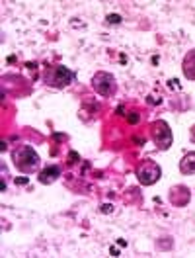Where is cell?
<instances>
[{"label": "cell", "instance_id": "obj_12", "mask_svg": "<svg viewBox=\"0 0 195 258\" xmlns=\"http://www.w3.org/2000/svg\"><path fill=\"white\" fill-rule=\"evenodd\" d=\"M78 159H80V157H78V153H74V151H70V153H68V164H76Z\"/></svg>", "mask_w": 195, "mask_h": 258}, {"label": "cell", "instance_id": "obj_5", "mask_svg": "<svg viewBox=\"0 0 195 258\" xmlns=\"http://www.w3.org/2000/svg\"><path fill=\"white\" fill-rule=\"evenodd\" d=\"M92 88L96 90V94L102 98H112L117 94V82L112 73L106 71H98L96 75L92 77Z\"/></svg>", "mask_w": 195, "mask_h": 258}, {"label": "cell", "instance_id": "obj_14", "mask_svg": "<svg viewBox=\"0 0 195 258\" xmlns=\"http://www.w3.org/2000/svg\"><path fill=\"white\" fill-rule=\"evenodd\" d=\"M16 184H18V186H22V184L26 186V184H28V178H26V176H24V178H16Z\"/></svg>", "mask_w": 195, "mask_h": 258}, {"label": "cell", "instance_id": "obj_4", "mask_svg": "<svg viewBox=\"0 0 195 258\" xmlns=\"http://www.w3.org/2000/svg\"><path fill=\"white\" fill-rule=\"evenodd\" d=\"M150 139L156 145L158 151H168L174 143V133L168 125V121L164 119H154L150 123Z\"/></svg>", "mask_w": 195, "mask_h": 258}, {"label": "cell", "instance_id": "obj_10", "mask_svg": "<svg viewBox=\"0 0 195 258\" xmlns=\"http://www.w3.org/2000/svg\"><path fill=\"white\" fill-rule=\"evenodd\" d=\"M172 246H174V239L170 235L158 237V241H156V248L158 250H172Z\"/></svg>", "mask_w": 195, "mask_h": 258}, {"label": "cell", "instance_id": "obj_16", "mask_svg": "<svg viewBox=\"0 0 195 258\" xmlns=\"http://www.w3.org/2000/svg\"><path fill=\"white\" fill-rule=\"evenodd\" d=\"M110 252H112V256H119V250H117L115 246H112V248H110Z\"/></svg>", "mask_w": 195, "mask_h": 258}, {"label": "cell", "instance_id": "obj_18", "mask_svg": "<svg viewBox=\"0 0 195 258\" xmlns=\"http://www.w3.org/2000/svg\"><path fill=\"white\" fill-rule=\"evenodd\" d=\"M189 135H191V141L195 143V125H191V131H189Z\"/></svg>", "mask_w": 195, "mask_h": 258}, {"label": "cell", "instance_id": "obj_17", "mask_svg": "<svg viewBox=\"0 0 195 258\" xmlns=\"http://www.w3.org/2000/svg\"><path fill=\"white\" fill-rule=\"evenodd\" d=\"M102 211H106V213H110V211H112V206H110V204H106V206L102 208Z\"/></svg>", "mask_w": 195, "mask_h": 258}, {"label": "cell", "instance_id": "obj_15", "mask_svg": "<svg viewBox=\"0 0 195 258\" xmlns=\"http://www.w3.org/2000/svg\"><path fill=\"white\" fill-rule=\"evenodd\" d=\"M53 137L59 139V141H66V135H61V133H53Z\"/></svg>", "mask_w": 195, "mask_h": 258}, {"label": "cell", "instance_id": "obj_2", "mask_svg": "<svg viewBox=\"0 0 195 258\" xmlns=\"http://www.w3.org/2000/svg\"><path fill=\"white\" fill-rule=\"evenodd\" d=\"M43 81H45V84L51 86V88L61 90V88H66V86L74 84L76 75H74L68 67H63V64H51V67H47V69L43 71Z\"/></svg>", "mask_w": 195, "mask_h": 258}, {"label": "cell", "instance_id": "obj_11", "mask_svg": "<svg viewBox=\"0 0 195 258\" xmlns=\"http://www.w3.org/2000/svg\"><path fill=\"white\" fill-rule=\"evenodd\" d=\"M108 24H112V26L121 24V16H119V14H110V16H108Z\"/></svg>", "mask_w": 195, "mask_h": 258}, {"label": "cell", "instance_id": "obj_7", "mask_svg": "<svg viewBox=\"0 0 195 258\" xmlns=\"http://www.w3.org/2000/svg\"><path fill=\"white\" fill-rule=\"evenodd\" d=\"M63 174V170H61V166L59 164H47L45 168H41L39 172H37V180H39V184H43V186H51V184H55L59 178Z\"/></svg>", "mask_w": 195, "mask_h": 258}, {"label": "cell", "instance_id": "obj_3", "mask_svg": "<svg viewBox=\"0 0 195 258\" xmlns=\"http://www.w3.org/2000/svg\"><path fill=\"white\" fill-rule=\"evenodd\" d=\"M135 176L139 180V184H143V186H154L162 176V168L152 159H143L135 168Z\"/></svg>", "mask_w": 195, "mask_h": 258}, {"label": "cell", "instance_id": "obj_8", "mask_svg": "<svg viewBox=\"0 0 195 258\" xmlns=\"http://www.w3.org/2000/svg\"><path fill=\"white\" fill-rule=\"evenodd\" d=\"M181 71L187 81H195V49L187 51V55L181 61Z\"/></svg>", "mask_w": 195, "mask_h": 258}, {"label": "cell", "instance_id": "obj_9", "mask_svg": "<svg viewBox=\"0 0 195 258\" xmlns=\"http://www.w3.org/2000/svg\"><path fill=\"white\" fill-rule=\"evenodd\" d=\"M179 172L185 176H193L195 174V151H189L181 157L179 161Z\"/></svg>", "mask_w": 195, "mask_h": 258}, {"label": "cell", "instance_id": "obj_6", "mask_svg": "<svg viewBox=\"0 0 195 258\" xmlns=\"http://www.w3.org/2000/svg\"><path fill=\"white\" fill-rule=\"evenodd\" d=\"M168 200H170V204H172L174 208H185V206L191 202V192H189V188H187V186H183V184H176V186H172V188H170V192H168Z\"/></svg>", "mask_w": 195, "mask_h": 258}, {"label": "cell", "instance_id": "obj_1", "mask_svg": "<svg viewBox=\"0 0 195 258\" xmlns=\"http://www.w3.org/2000/svg\"><path fill=\"white\" fill-rule=\"evenodd\" d=\"M12 161L18 172L22 174H37L41 170V157L32 145H20L12 153Z\"/></svg>", "mask_w": 195, "mask_h": 258}, {"label": "cell", "instance_id": "obj_13", "mask_svg": "<svg viewBox=\"0 0 195 258\" xmlns=\"http://www.w3.org/2000/svg\"><path fill=\"white\" fill-rule=\"evenodd\" d=\"M127 119H129V123H137V121H139V115H137V113H133V115L127 117Z\"/></svg>", "mask_w": 195, "mask_h": 258}]
</instances>
